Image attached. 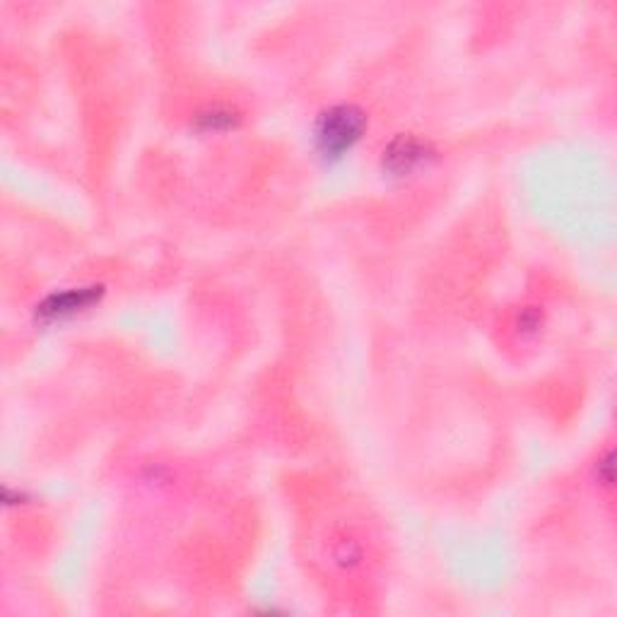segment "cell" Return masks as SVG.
Instances as JSON below:
<instances>
[{"label":"cell","mask_w":617,"mask_h":617,"mask_svg":"<svg viewBox=\"0 0 617 617\" xmlns=\"http://www.w3.org/2000/svg\"><path fill=\"white\" fill-rule=\"evenodd\" d=\"M362 119L353 109H333L319 126V143L326 152H341L360 138Z\"/></svg>","instance_id":"1"}]
</instances>
